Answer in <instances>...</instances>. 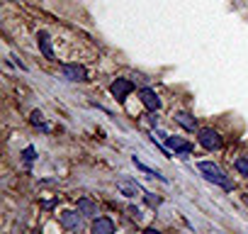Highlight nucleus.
I'll use <instances>...</instances> for the list:
<instances>
[{
	"label": "nucleus",
	"instance_id": "obj_1",
	"mask_svg": "<svg viewBox=\"0 0 248 234\" xmlns=\"http://www.w3.org/2000/svg\"><path fill=\"white\" fill-rule=\"evenodd\" d=\"M197 168H200V173H202L207 181H212V183L221 185L224 190H231V188H233V185H231V181L226 178V173H224L217 164H212V161H200V164H197Z\"/></svg>",
	"mask_w": 248,
	"mask_h": 234
},
{
	"label": "nucleus",
	"instance_id": "obj_2",
	"mask_svg": "<svg viewBox=\"0 0 248 234\" xmlns=\"http://www.w3.org/2000/svg\"><path fill=\"white\" fill-rule=\"evenodd\" d=\"M200 144L207 149V151H217V149H221V137H219V132H214V130H200Z\"/></svg>",
	"mask_w": 248,
	"mask_h": 234
},
{
	"label": "nucleus",
	"instance_id": "obj_3",
	"mask_svg": "<svg viewBox=\"0 0 248 234\" xmlns=\"http://www.w3.org/2000/svg\"><path fill=\"white\" fill-rule=\"evenodd\" d=\"M132 90H134V83H132L129 78H117V81L109 85V93H112L117 100H124Z\"/></svg>",
	"mask_w": 248,
	"mask_h": 234
},
{
	"label": "nucleus",
	"instance_id": "obj_4",
	"mask_svg": "<svg viewBox=\"0 0 248 234\" xmlns=\"http://www.w3.org/2000/svg\"><path fill=\"white\" fill-rule=\"evenodd\" d=\"M139 98H141V102H144L151 112L161 110V98H158V93H156L154 88H141V90H139Z\"/></svg>",
	"mask_w": 248,
	"mask_h": 234
},
{
	"label": "nucleus",
	"instance_id": "obj_5",
	"mask_svg": "<svg viewBox=\"0 0 248 234\" xmlns=\"http://www.w3.org/2000/svg\"><path fill=\"white\" fill-rule=\"evenodd\" d=\"M63 76H66L68 81H73V83L88 81V71H85L80 64H66V66H63Z\"/></svg>",
	"mask_w": 248,
	"mask_h": 234
},
{
	"label": "nucleus",
	"instance_id": "obj_6",
	"mask_svg": "<svg viewBox=\"0 0 248 234\" xmlns=\"http://www.w3.org/2000/svg\"><path fill=\"white\" fill-rule=\"evenodd\" d=\"M93 234H114V222L109 217H97L93 222Z\"/></svg>",
	"mask_w": 248,
	"mask_h": 234
},
{
	"label": "nucleus",
	"instance_id": "obj_7",
	"mask_svg": "<svg viewBox=\"0 0 248 234\" xmlns=\"http://www.w3.org/2000/svg\"><path fill=\"white\" fill-rule=\"evenodd\" d=\"M61 224H63L66 229H73V232H78V229L83 227V222H80L78 212H71V210H66V212L61 215Z\"/></svg>",
	"mask_w": 248,
	"mask_h": 234
},
{
	"label": "nucleus",
	"instance_id": "obj_8",
	"mask_svg": "<svg viewBox=\"0 0 248 234\" xmlns=\"http://www.w3.org/2000/svg\"><path fill=\"white\" fill-rule=\"evenodd\" d=\"M175 122H178L183 130H187V132H195V130H197V120H195L190 112H175Z\"/></svg>",
	"mask_w": 248,
	"mask_h": 234
},
{
	"label": "nucleus",
	"instance_id": "obj_9",
	"mask_svg": "<svg viewBox=\"0 0 248 234\" xmlns=\"http://www.w3.org/2000/svg\"><path fill=\"white\" fill-rule=\"evenodd\" d=\"M166 144H168V149L180 151V154H190L192 151V144L190 142H183L180 137H166Z\"/></svg>",
	"mask_w": 248,
	"mask_h": 234
},
{
	"label": "nucleus",
	"instance_id": "obj_10",
	"mask_svg": "<svg viewBox=\"0 0 248 234\" xmlns=\"http://www.w3.org/2000/svg\"><path fill=\"white\" fill-rule=\"evenodd\" d=\"M37 44H39V49H42V54H44V59H54V49H51V39H49V34H46V32H39V34H37Z\"/></svg>",
	"mask_w": 248,
	"mask_h": 234
},
{
	"label": "nucleus",
	"instance_id": "obj_11",
	"mask_svg": "<svg viewBox=\"0 0 248 234\" xmlns=\"http://www.w3.org/2000/svg\"><path fill=\"white\" fill-rule=\"evenodd\" d=\"M78 210H80V215H85V217H97V205H95L90 198H80V200H78Z\"/></svg>",
	"mask_w": 248,
	"mask_h": 234
},
{
	"label": "nucleus",
	"instance_id": "obj_12",
	"mask_svg": "<svg viewBox=\"0 0 248 234\" xmlns=\"http://www.w3.org/2000/svg\"><path fill=\"white\" fill-rule=\"evenodd\" d=\"M119 190H122L124 195L134 198V195L139 193V185H137V183H129V181H122V183H119Z\"/></svg>",
	"mask_w": 248,
	"mask_h": 234
},
{
	"label": "nucleus",
	"instance_id": "obj_13",
	"mask_svg": "<svg viewBox=\"0 0 248 234\" xmlns=\"http://www.w3.org/2000/svg\"><path fill=\"white\" fill-rule=\"evenodd\" d=\"M134 166H137V168H141L144 173H149L151 178H161V181H166V176H161L158 171H154V168H149V166H144V164H141V161H139L137 156H134Z\"/></svg>",
	"mask_w": 248,
	"mask_h": 234
},
{
	"label": "nucleus",
	"instance_id": "obj_14",
	"mask_svg": "<svg viewBox=\"0 0 248 234\" xmlns=\"http://www.w3.org/2000/svg\"><path fill=\"white\" fill-rule=\"evenodd\" d=\"M236 171H238L241 176H246V178H248V159H246V156L236 159Z\"/></svg>",
	"mask_w": 248,
	"mask_h": 234
},
{
	"label": "nucleus",
	"instance_id": "obj_15",
	"mask_svg": "<svg viewBox=\"0 0 248 234\" xmlns=\"http://www.w3.org/2000/svg\"><path fill=\"white\" fill-rule=\"evenodd\" d=\"M32 122H34V125H42V130H44V132H49V127L44 125V115H42L39 110H34V112H32Z\"/></svg>",
	"mask_w": 248,
	"mask_h": 234
},
{
	"label": "nucleus",
	"instance_id": "obj_16",
	"mask_svg": "<svg viewBox=\"0 0 248 234\" xmlns=\"http://www.w3.org/2000/svg\"><path fill=\"white\" fill-rule=\"evenodd\" d=\"M22 159H25L27 164H32V161L37 159V151H34V147H27V149L22 151Z\"/></svg>",
	"mask_w": 248,
	"mask_h": 234
},
{
	"label": "nucleus",
	"instance_id": "obj_17",
	"mask_svg": "<svg viewBox=\"0 0 248 234\" xmlns=\"http://www.w3.org/2000/svg\"><path fill=\"white\" fill-rule=\"evenodd\" d=\"M146 202H149L151 207H158V205H161V195H154V193H146Z\"/></svg>",
	"mask_w": 248,
	"mask_h": 234
},
{
	"label": "nucleus",
	"instance_id": "obj_18",
	"mask_svg": "<svg viewBox=\"0 0 248 234\" xmlns=\"http://www.w3.org/2000/svg\"><path fill=\"white\" fill-rule=\"evenodd\" d=\"M127 212H129V215H132L134 219H141V210H139V207H129Z\"/></svg>",
	"mask_w": 248,
	"mask_h": 234
},
{
	"label": "nucleus",
	"instance_id": "obj_19",
	"mask_svg": "<svg viewBox=\"0 0 248 234\" xmlns=\"http://www.w3.org/2000/svg\"><path fill=\"white\" fill-rule=\"evenodd\" d=\"M144 234H161V232H158V229H156V227H149V229H146V232H144Z\"/></svg>",
	"mask_w": 248,
	"mask_h": 234
},
{
	"label": "nucleus",
	"instance_id": "obj_20",
	"mask_svg": "<svg viewBox=\"0 0 248 234\" xmlns=\"http://www.w3.org/2000/svg\"><path fill=\"white\" fill-rule=\"evenodd\" d=\"M246 205H248V195H246Z\"/></svg>",
	"mask_w": 248,
	"mask_h": 234
},
{
	"label": "nucleus",
	"instance_id": "obj_21",
	"mask_svg": "<svg viewBox=\"0 0 248 234\" xmlns=\"http://www.w3.org/2000/svg\"><path fill=\"white\" fill-rule=\"evenodd\" d=\"M32 234H39V232H32Z\"/></svg>",
	"mask_w": 248,
	"mask_h": 234
}]
</instances>
